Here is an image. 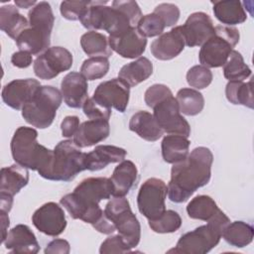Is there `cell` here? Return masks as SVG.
Masks as SVG:
<instances>
[{
    "instance_id": "5",
    "label": "cell",
    "mask_w": 254,
    "mask_h": 254,
    "mask_svg": "<svg viewBox=\"0 0 254 254\" xmlns=\"http://www.w3.org/2000/svg\"><path fill=\"white\" fill-rule=\"evenodd\" d=\"M207 224L185 233L177 242L175 248L168 253L205 254L214 248L220 241L222 233L230 223L227 215L218 208L216 213L206 221Z\"/></svg>"
},
{
    "instance_id": "36",
    "label": "cell",
    "mask_w": 254,
    "mask_h": 254,
    "mask_svg": "<svg viewBox=\"0 0 254 254\" xmlns=\"http://www.w3.org/2000/svg\"><path fill=\"white\" fill-rule=\"evenodd\" d=\"M251 73V68L244 63L241 54L238 51L232 50L223 64L224 77L229 81H243L249 77Z\"/></svg>"
},
{
    "instance_id": "26",
    "label": "cell",
    "mask_w": 254,
    "mask_h": 254,
    "mask_svg": "<svg viewBox=\"0 0 254 254\" xmlns=\"http://www.w3.org/2000/svg\"><path fill=\"white\" fill-rule=\"evenodd\" d=\"M129 129L135 132L140 138L149 142L159 140L164 133L153 114L142 110L132 115L129 121Z\"/></svg>"
},
{
    "instance_id": "37",
    "label": "cell",
    "mask_w": 254,
    "mask_h": 254,
    "mask_svg": "<svg viewBox=\"0 0 254 254\" xmlns=\"http://www.w3.org/2000/svg\"><path fill=\"white\" fill-rule=\"evenodd\" d=\"M148 221L150 228L156 233H172L182 226V218L180 214L172 209L165 210L158 218Z\"/></svg>"
},
{
    "instance_id": "17",
    "label": "cell",
    "mask_w": 254,
    "mask_h": 254,
    "mask_svg": "<svg viewBox=\"0 0 254 254\" xmlns=\"http://www.w3.org/2000/svg\"><path fill=\"white\" fill-rule=\"evenodd\" d=\"M110 49L125 59L140 58L146 50L147 38L142 36L136 27L115 35H109Z\"/></svg>"
},
{
    "instance_id": "10",
    "label": "cell",
    "mask_w": 254,
    "mask_h": 254,
    "mask_svg": "<svg viewBox=\"0 0 254 254\" xmlns=\"http://www.w3.org/2000/svg\"><path fill=\"white\" fill-rule=\"evenodd\" d=\"M103 211L128 247L135 248L140 242L141 226L138 218L132 212L127 198L114 196L107 202Z\"/></svg>"
},
{
    "instance_id": "6",
    "label": "cell",
    "mask_w": 254,
    "mask_h": 254,
    "mask_svg": "<svg viewBox=\"0 0 254 254\" xmlns=\"http://www.w3.org/2000/svg\"><path fill=\"white\" fill-rule=\"evenodd\" d=\"M38 132L31 127H19L11 140L12 158L16 164L38 173L46 168L53 150L46 148L37 141Z\"/></svg>"
},
{
    "instance_id": "42",
    "label": "cell",
    "mask_w": 254,
    "mask_h": 254,
    "mask_svg": "<svg viewBox=\"0 0 254 254\" xmlns=\"http://www.w3.org/2000/svg\"><path fill=\"white\" fill-rule=\"evenodd\" d=\"M172 95L173 93L167 85L157 83V84H153L145 91L144 100L149 107L154 108L158 103H160L161 101L165 100L166 98Z\"/></svg>"
},
{
    "instance_id": "11",
    "label": "cell",
    "mask_w": 254,
    "mask_h": 254,
    "mask_svg": "<svg viewBox=\"0 0 254 254\" xmlns=\"http://www.w3.org/2000/svg\"><path fill=\"white\" fill-rule=\"evenodd\" d=\"M168 193L166 183L157 178H150L140 187L137 195V206L148 220L161 216L166 210L165 200Z\"/></svg>"
},
{
    "instance_id": "40",
    "label": "cell",
    "mask_w": 254,
    "mask_h": 254,
    "mask_svg": "<svg viewBox=\"0 0 254 254\" xmlns=\"http://www.w3.org/2000/svg\"><path fill=\"white\" fill-rule=\"evenodd\" d=\"M187 81L190 87L203 89L212 81V72L209 68L199 64L193 65L187 72Z\"/></svg>"
},
{
    "instance_id": "19",
    "label": "cell",
    "mask_w": 254,
    "mask_h": 254,
    "mask_svg": "<svg viewBox=\"0 0 254 254\" xmlns=\"http://www.w3.org/2000/svg\"><path fill=\"white\" fill-rule=\"evenodd\" d=\"M61 92L68 107L81 108L88 99L87 80L80 72L70 71L61 82Z\"/></svg>"
},
{
    "instance_id": "21",
    "label": "cell",
    "mask_w": 254,
    "mask_h": 254,
    "mask_svg": "<svg viewBox=\"0 0 254 254\" xmlns=\"http://www.w3.org/2000/svg\"><path fill=\"white\" fill-rule=\"evenodd\" d=\"M2 243L7 250L16 254H36L40 250L36 235L25 224H17L10 229Z\"/></svg>"
},
{
    "instance_id": "49",
    "label": "cell",
    "mask_w": 254,
    "mask_h": 254,
    "mask_svg": "<svg viewBox=\"0 0 254 254\" xmlns=\"http://www.w3.org/2000/svg\"><path fill=\"white\" fill-rule=\"evenodd\" d=\"M33 56L25 51H18L11 57V63L14 66L19 68H26L32 64Z\"/></svg>"
},
{
    "instance_id": "23",
    "label": "cell",
    "mask_w": 254,
    "mask_h": 254,
    "mask_svg": "<svg viewBox=\"0 0 254 254\" xmlns=\"http://www.w3.org/2000/svg\"><path fill=\"white\" fill-rule=\"evenodd\" d=\"M127 152L120 147L113 145H99L89 153H86V170L99 171L109 164L120 163L125 160Z\"/></svg>"
},
{
    "instance_id": "34",
    "label": "cell",
    "mask_w": 254,
    "mask_h": 254,
    "mask_svg": "<svg viewBox=\"0 0 254 254\" xmlns=\"http://www.w3.org/2000/svg\"><path fill=\"white\" fill-rule=\"evenodd\" d=\"M225 95L227 100L235 105H243L250 109L254 107L252 79L248 82L228 81L225 87Z\"/></svg>"
},
{
    "instance_id": "22",
    "label": "cell",
    "mask_w": 254,
    "mask_h": 254,
    "mask_svg": "<svg viewBox=\"0 0 254 254\" xmlns=\"http://www.w3.org/2000/svg\"><path fill=\"white\" fill-rule=\"evenodd\" d=\"M110 134V126L107 120L89 119L82 122L72 141L79 148H86L104 141Z\"/></svg>"
},
{
    "instance_id": "33",
    "label": "cell",
    "mask_w": 254,
    "mask_h": 254,
    "mask_svg": "<svg viewBox=\"0 0 254 254\" xmlns=\"http://www.w3.org/2000/svg\"><path fill=\"white\" fill-rule=\"evenodd\" d=\"M180 112L187 116L199 114L204 107L203 95L193 88H182L176 96Z\"/></svg>"
},
{
    "instance_id": "13",
    "label": "cell",
    "mask_w": 254,
    "mask_h": 254,
    "mask_svg": "<svg viewBox=\"0 0 254 254\" xmlns=\"http://www.w3.org/2000/svg\"><path fill=\"white\" fill-rule=\"evenodd\" d=\"M153 110V116L163 132L187 138L190 135V126L181 115L177 99L173 95L158 103Z\"/></svg>"
},
{
    "instance_id": "28",
    "label": "cell",
    "mask_w": 254,
    "mask_h": 254,
    "mask_svg": "<svg viewBox=\"0 0 254 254\" xmlns=\"http://www.w3.org/2000/svg\"><path fill=\"white\" fill-rule=\"evenodd\" d=\"M153 73V64L145 57H140L121 67L118 78L124 81L129 87L135 86L146 80Z\"/></svg>"
},
{
    "instance_id": "15",
    "label": "cell",
    "mask_w": 254,
    "mask_h": 254,
    "mask_svg": "<svg viewBox=\"0 0 254 254\" xmlns=\"http://www.w3.org/2000/svg\"><path fill=\"white\" fill-rule=\"evenodd\" d=\"M130 87L120 78H112L97 85L93 98L108 108H115L123 113L129 102Z\"/></svg>"
},
{
    "instance_id": "3",
    "label": "cell",
    "mask_w": 254,
    "mask_h": 254,
    "mask_svg": "<svg viewBox=\"0 0 254 254\" xmlns=\"http://www.w3.org/2000/svg\"><path fill=\"white\" fill-rule=\"evenodd\" d=\"M29 27L16 39L20 51L32 56L42 55L51 44V34L55 23V16L51 5L42 1L37 3L28 13Z\"/></svg>"
},
{
    "instance_id": "46",
    "label": "cell",
    "mask_w": 254,
    "mask_h": 254,
    "mask_svg": "<svg viewBox=\"0 0 254 254\" xmlns=\"http://www.w3.org/2000/svg\"><path fill=\"white\" fill-rule=\"evenodd\" d=\"M112 6L121 10L128 17L133 27H135V25L138 24L139 20L142 18L141 9L136 1L116 0L112 2Z\"/></svg>"
},
{
    "instance_id": "52",
    "label": "cell",
    "mask_w": 254,
    "mask_h": 254,
    "mask_svg": "<svg viewBox=\"0 0 254 254\" xmlns=\"http://www.w3.org/2000/svg\"><path fill=\"white\" fill-rule=\"evenodd\" d=\"M38 2L33 0V1H26V0H15V5L19 8H22V9H27V8H30V7H34Z\"/></svg>"
},
{
    "instance_id": "32",
    "label": "cell",
    "mask_w": 254,
    "mask_h": 254,
    "mask_svg": "<svg viewBox=\"0 0 254 254\" xmlns=\"http://www.w3.org/2000/svg\"><path fill=\"white\" fill-rule=\"evenodd\" d=\"M223 239L231 246L243 248L249 245L254 237L252 225L244 221H234L229 223L222 233Z\"/></svg>"
},
{
    "instance_id": "14",
    "label": "cell",
    "mask_w": 254,
    "mask_h": 254,
    "mask_svg": "<svg viewBox=\"0 0 254 254\" xmlns=\"http://www.w3.org/2000/svg\"><path fill=\"white\" fill-rule=\"evenodd\" d=\"M34 226L49 236H59L66 227L64 209L56 202L50 201L40 206L32 215Z\"/></svg>"
},
{
    "instance_id": "44",
    "label": "cell",
    "mask_w": 254,
    "mask_h": 254,
    "mask_svg": "<svg viewBox=\"0 0 254 254\" xmlns=\"http://www.w3.org/2000/svg\"><path fill=\"white\" fill-rule=\"evenodd\" d=\"M157 14L165 23L166 27H172L179 21L180 9L173 3H161L154 9Z\"/></svg>"
},
{
    "instance_id": "9",
    "label": "cell",
    "mask_w": 254,
    "mask_h": 254,
    "mask_svg": "<svg viewBox=\"0 0 254 254\" xmlns=\"http://www.w3.org/2000/svg\"><path fill=\"white\" fill-rule=\"evenodd\" d=\"M239 37L235 27L215 26L214 35L200 48L198 59L201 65L207 68L222 66L239 42Z\"/></svg>"
},
{
    "instance_id": "20",
    "label": "cell",
    "mask_w": 254,
    "mask_h": 254,
    "mask_svg": "<svg viewBox=\"0 0 254 254\" xmlns=\"http://www.w3.org/2000/svg\"><path fill=\"white\" fill-rule=\"evenodd\" d=\"M186 46L181 26L160 35L151 44L152 55L160 61H169L178 57Z\"/></svg>"
},
{
    "instance_id": "27",
    "label": "cell",
    "mask_w": 254,
    "mask_h": 254,
    "mask_svg": "<svg viewBox=\"0 0 254 254\" xmlns=\"http://www.w3.org/2000/svg\"><path fill=\"white\" fill-rule=\"evenodd\" d=\"M215 18L226 26L242 24L246 21L247 15L243 8V3L238 0L212 1Z\"/></svg>"
},
{
    "instance_id": "8",
    "label": "cell",
    "mask_w": 254,
    "mask_h": 254,
    "mask_svg": "<svg viewBox=\"0 0 254 254\" xmlns=\"http://www.w3.org/2000/svg\"><path fill=\"white\" fill-rule=\"evenodd\" d=\"M107 1H91L80 18V23L90 31L103 30L109 35L119 34L133 27L128 17L118 8L106 6Z\"/></svg>"
},
{
    "instance_id": "29",
    "label": "cell",
    "mask_w": 254,
    "mask_h": 254,
    "mask_svg": "<svg viewBox=\"0 0 254 254\" xmlns=\"http://www.w3.org/2000/svg\"><path fill=\"white\" fill-rule=\"evenodd\" d=\"M190 141L182 135H167L163 138L162 157L166 163L176 164L184 161L190 154Z\"/></svg>"
},
{
    "instance_id": "35",
    "label": "cell",
    "mask_w": 254,
    "mask_h": 254,
    "mask_svg": "<svg viewBox=\"0 0 254 254\" xmlns=\"http://www.w3.org/2000/svg\"><path fill=\"white\" fill-rule=\"evenodd\" d=\"M218 210L216 202L205 194L193 197L187 205L188 215L192 219L208 221Z\"/></svg>"
},
{
    "instance_id": "43",
    "label": "cell",
    "mask_w": 254,
    "mask_h": 254,
    "mask_svg": "<svg viewBox=\"0 0 254 254\" xmlns=\"http://www.w3.org/2000/svg\"><path fill=\"white\" fill-rule=\"evenodd\" d=\"M83 113L89 119H101V120H109L111 115V108H108L98 101H96L93 97L88 98L82 106Z\"/></svg>"
},
{
    "instance_id": "50",
    "label": "cell",
    "mask_w": 254,
    "mask_h": 254,
    "mask_svg": "<svg viewBox=\"0 0 254 254\" xmlns=\"http://www.w3.org/2000/svg\"><path fill=\"white\" fill-rule=\"evenodd\" d=\"M13 204V196L4 192H0V210L9 213Z\"/></svg>"
},
{
    "instance_id": "41",
    "label": "cell",
    "mask_w": 254,
    "mask_h": 254,
    "mask_svg": "<svg viewBox=\"0 0 254 254\" xmlns=\"http://www.w3.org/2000/svg\"><path fill=\"white\" fill-rule=\"evenodd\" d=\"M91 1H63L61 3L62 16L69 21L80 20Z\"/></svg>"
},
{
    "instance_id": "45",
    "label": "cell",
    "mask_w": 254,
    "mask_h": 254,
    "mask_svg": "<svg viewBox=\"0 0 254 254\" xmlns=\"http://www.w3.org/2000/svg\"><path fill=\"white\" fill-rule=\"evenodd\" d=\"M132 249L128 247V245L125 243L121 235H112L107 237L100 245L99 253L100 254H112V253H129Z\"/></svg>"
},
{
    "instance_id": "31",
    "label": "cell",
    "mask_w": 254,
    "mask_h": 254,
    "mask_svg": "<svg viewBox=\"0 0 254 254\" xmlns=\"http://www.w3.org/2000/svg\"><path fill=\"white\" fill-rule=\"evenodd\" d=\"M80 46L83 52L90 58L103 57L109 58L112 55L108 38L96 31H88L80 38Z\"/></svg>"
},
{
    "instance_id": "38",
    "label": "cell",
    "mask_w": 254,
    "mask_h": 254,
    "mask_svg": "<svg viewBox=\"0 0 254 254\" xmlns=\"http://www.w3.org/2000/svg\"><path fill=\"white\" fill-rule=\"evenodd\" d=\"M109 61L107 58L94 57L85 60L80 67V73L86 80H95L105 76L109 70Z\"/></svg>"
},
{
    "instance_id": "51",
    "label": "cell",
    "mask_w": 254,
    "mask_h": 254,
    "mask_svg": "<svg viewBox=\"0 0 254 254\" xmlns=\"http://www.w3.org/2000/svg\"><path fill=\"white\" fill-rule=\"evenodd\" d=\"M0 220H1V230H2V242L5 240L8 233V227L10 224V219L7 212L0 210Z\"/></svg>"
},
{
    "instance_id": "39",
    "label": "cell",
    "mask_w": 254,
    "mask_h": 254,
    "mask_svg": "<svg viewBox=\"0 0 254 254\" xmlns=\"http://www.w3.org/2000/svg\"><path fill=\"white\" fill-rule=\"evenodd\" d=\"M136 28L145 38H152L162 35L166 26L163 20L153 12L151 14L142 16Z\"/></svg>"
},
{
    "instance_id": "48",
    "label": "cell",
    "mask_w": 254,
    "mask_h": 254,
    "mask_svg": "<svg viewBox=\"0 0 254 254\" xmlns=\"http://www.w3.org/2000/svg\"><path fill=\"white\" fill-rule=\"evenodd\" d=\"M69 252V243L64 239H54L48 243L45 249L46 254H68Z\"/></svg>"
},
{
    "instance_id": "4",
    "label": "cell",
    "mask_w": 254,
    "mask_h": 254,
    "mask_svg": "<svg viewBox=\"0 0 254 254\" xmlns=\"http://www.w3.org/2000/svg\"><path fill=\"white\" fill-rule=\"evenodd\" d=\"M85 160L86 153L72 140H64L57 144L48 165L39 175L50 181L70 182L77 174L86 170Z\"/></svg>"
},
{
    "instance_id": "2",
    "label": "cell",
    "mask_w": 254,
    "mask_h": 254,
    "mask_svg": "<svg viewBox=\"0 0 254 254\" xmlns=\"http://www.w3.org/2000/svg\"><path fill=\"white\" fill-rule=\"evenodd\" d=\"M112 191L110 179L87 178L79 183L72 192L64 195L60 203L73 219H80L94 226L104 216L99 202L108 199Z\"/></svg>"
},
{
    "instance_id": "24",
    "label": "cell",
    "mask_w": 254,
    "mask_h": 254,
    "mask_svg": "<svg viewBox=\"0 0 254 254\" xmlns=\"http://www.w3.org/2000/svg\"><path fill=\"white\" fill-rule=\"evenodd\" d=\"M109 179L112 184V195L125 196L138 180L136 165L129 160L120 162Z\"/></svg>"
},
{
    "instance_id": "12",
    "label": "cell",
    "mask_w": 254,
    "mask_h": 254,
    "mask_svg": "<svg viewBox=\"0 0 254 254\" xmlns=\"http://www.w3.org/2000/svg\"><path fill=\"white\" fill-rule=\"evenodd\" d=\"M72 65V55L64 47H51L34 62L33 68L37 77L45 80L58 76Z\"/></svg>"
},
{
    "instance_id": "18",
    "label": "cell",
    "mask_w": 254,
    "mask_h": 254,
    "mask_svg": "<svg viewBox=\"0 0 254 254\" xmlns=\"http://www.w3.org/2000/svg\"><path fill=\"white\" fill-rule=\"evenodd\" d=\"M40 86V81L34 78L14 79L3 87L1 93L2 100L7 106L16 110H22Z\"/></svg>"
},
{
    "instance_id": "16",
    "label": "cell",
    "mask_w": 254,
    "mask_h": 254,
    "mask_svg": "<svg viewBox=\"0 0 254 254\" xmlns=\"http://www.w3.org/2000/svg\"><path fill=\"white\" fill-rule=\"evenodd\" d=\"M182 33L186 46L201 47L214 35V26L210 17L203 12H195L189 16L183 26Z\"/></svg>"
},
{
    "instance_id": "1",
    "label": "cell",
    "mask_w": 254,
    "mask_h": 254,
    "mask_svg": "<svg viewBox=\"0 0 254 254\" xmlns=\"http://www.w3.org/2000/svg\"><path fill=\"white\" fill-rule=\"evenodd\" d=\"M212 162L213 155L208 148L196 147L184 161L173 164L168 185L169 199L176 203L184 202L196 190L207 185Z\"/></svg>"
},
{
    "instance_id": "7",
    "label": "cell",
    "mask_w": 254,
    "mask_h": 254,
    "mask_svg": "<svg viewBox=\"0 0 254 254\" xmlns=\"http://www.w3.org/2000/svg\"><path fill=\"white\" fill-rule=\"evenodd\" d=\"M63 101L62 92L52 85H41L22 108V116L30 125L45 129L52 125Z\"/></svg>"
},
{
    "instance_id": "47",
    "label": "cell",
    "mask_w": 254,
    "mask_h": 254,
    "mask_svg": "<svg viewBox=\"0 0 254 254\" xmlns=\"http://www.w3.org/2000/svg\"><path fill=\"white\" fill-rule=\"evenodd\" d=\"M79 119L77 116H66L61 123L62 134L65 138H71L79 127Z\"/></svg>"
},
{
    "instance_id": "30",
    "label": "cell",
    "mask_w": 254,
    "mask_h": 254,
    "mask_svg": "<svg viewBox=\"0 0 254 254\" xmlns=\"http://www.w3.org/2000/svg\"><path fill=\"white\" fill-rule=\"evenodd\" d=\"M29 27V21L18 11L17 6L4 5L0 8V29L10 38L16 39Z\"/></svg>"
},
{
    "instance_id": "25",
    "label": "cell",
    "mask_w": 254,
    "mask_h": 254,
    "mask_svg": "<svg viewBox=\"0 0 254 254\" xmlns=\"http://www.w3.org/2000/svg\"><path fill=\"white\" fill-rule=\"evenodd\" d=\"M0 192L14 196L29 183V171L27 168L14 164L1 169Z\"/></svg>"
}]
</instances>
